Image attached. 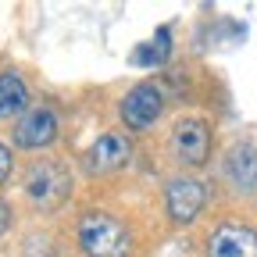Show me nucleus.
I'll use <instances>...</instances> for the list:
<instances>
[{
  "label": "nucleus",
  "instance_id": "20e7f679",
  "mask_svg": "<svg viewBox=\"0 0 257 257\" xmlns=\"http://www.w3.org/2000/svg\"><path fill=\"white\" fill-rule=\"evenodd\" d=\"M161 111H165V96L154 82H140L125 93L121 100V121L133 128V133H147V128L157 125Z\"/></svg>",
  "mask_w": 257,
  "mask_h": 257
},
{
  "label": "nucleus",
  "instance_id": "f03ea898",
  "mask_svg": "<svg viewBox=\"0 0 257 257\" xmlns=\"http://www.w3.org/2000/svg\"><path fill=\"white\" fill-rule=\"evenodd\" d=\"M25 193L40 211H54L72 193V175H68L64 165H57V161H40V165H32L29 175H25Z\"/></svg>",
  "mask_w": 257,
  "mask_h": 257
},
{
  "label": "nucleus",
  "instance_id": "423d86ee",
  "mask_svg": "<svg viewBox=\"0 0 257 257\" xmlns=\"http://www.w3.org/2000/svg\"><path fill=\"white\" fill-rule=\"evenodd\" d=\"M54 140H57V114L50 107H32L15 125V147L22 150H40L50 147Z\"/></svg>",
  "mask_w": 257,
  "mask_h": 257
},
{
  "label": "nucleus",
  "instance_id": "39448f33",
  "mask_svg": "<svg viewBox=\"0 0 257 257\" xmlns=\"http://www.w3.org/2000/svg\"><path fill=\"white\" fill-rule=\"evenodd\" d=\"M172 150L186 168H200L211 157V128L204 118H182L172 133Z\"/></svg>",
  "mask_w": 257,
  "mask_h": 257
},
{
  "label": "nucleus",
  "instance_id": "9d476101",
  "mask_svg": "<svg viewBox=\"0 0 257 257\" xmlns=\"http://www.w3.org/2000/svg\"><path fill=\"white\" fill-rule=\"evenodd\" d=\"M172 57V29H157V36L150 43H140L128 61H133V68H161Z\"/></svg>",
  "mask_w": 257,
  "mask_h": 257
},
{
  "label": "nucleus",
  "instance_id": "6e6552de",
  "mask_svg": "<svg viewBox=\"0 0 257 257\" xmlns=\"http://www.w3.org/2000/svg\"><path fill=\"white\" fill-rule=\"evenodd\" d=\"M128 157H133V143H128L121 133H104L86 150V165H89V172L104 175V172H114V168L128 165Z\"/></svg>",
  "mask_w": 257,
  "mask_h": 257
},
{
  "label": "nucleus",
  "instance_id": "ddd939ff",
  "mask_svg": "<svg viewBox=\"0 0 257 257\" xmlns=\"http://www.w3.org/2000/svg\"><path fill=\"white\" fill-rule=\"evenodd\" d=\"M8 221H11V214H8V204L0 200V236H4V229H8Z\"/></svg>",
  "mask_w": 257,
  "mask_h": 257
},
{
  "label": "nucleus",
  "instance_id": "9b49d317",
  "mask_svg": "<svg viewBox=\"0 0 257 257\" xmlns=\"http://www.w3.org/2000/svg\"><path fill=\"white\" fill-rule=\"evenodd\" d=\"M29 107V86L18 72L0 75V118H15Z\"/></svg>",
  "mask_w": 257,
  "mask_h": 257
},
{
  "label": "nucleus",
  "instance_id": "7ed1b4c3",
  "mask_svg": "<svg viewBox=\"0 0 257 257\" xmlns=\"http://www.w3.org/2000/svg\"><path fill=\"white\" fill-rule=\"evenodd\" d=\"M204 204H207V186L200 179H193V175H175L165 186V207H168V218L175 225L197 221Z\"/></svg>",
  "mask_w": 257,
  "mask_h": 257
},
{
  "label": "nucleus",
  "instance_id": "f8f14e48",
  "mask_svg": "<svg viewBox=\"0 0 257 257\" xmlns=\"http://www.w3.org/2000/svg\"><path fill=\"white\" fill-rule=\"evenodd\" d=\"M8 175H11V150L0 143V186L8 182Z\"/></svg>",
  "mask_w": 257,
  "mask_h": 257
},
{
  "label": "nucleus",
  "instance_id": "f257e3e1",
  "mask_svg": "<svg viewBox=\"0 0 257 257\" xmlns=\"http://www.w3.org/2000/svg\"><path fill=\"white\" fill-rule=\"evenodd\" d=\"M79 246L89 257H128L133 253V236L114 214L89 211L79 221Z\"/></svg>",
  "mask_w": 257,
  "mask_h": 257
},
{
  "label": "nucleus",
  "instance_id": "0eeeda50",
  "mask_svg": "<svg viewBox=\"0 0 257 257\" xmlns=\"http://www.w3.org/2000/svg\"><path fill=\"white\" fill-rule=\"evenodd\" d=\"M207 257H257V232L246 225H218L207 239Z\"/></svg>",
  "mask_w": 257,
  "mask_h": 257
},
{
  "label": "nucleus",
  "instance_id": "1a4fd4ad",
  "mask_svg": "<svg viewBox=\"0 0 257 257\" xmlns=\"http://www.w3.org/2000/svg\"><path fill=\"white\" fill-rule=\"evenodd\" d=\"M225 172L239 193H257V147L253 143H236L225 157Z\"/></svg>",
  "mask_w": 257,
  "mask_h": 257
}]
</instances>
